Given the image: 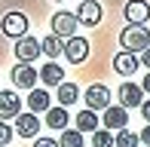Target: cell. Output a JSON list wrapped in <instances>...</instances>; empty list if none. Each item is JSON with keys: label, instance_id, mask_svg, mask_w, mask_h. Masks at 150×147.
<instances>
[{"label": "cell", "instance_id": "obj_25", "mask_svg": "<svg viewBox=\"0 0 150 147\" xmlns=\"http://www.w3.org/2000/svg\"><path fill=\"white\" fill-rule=\"evenodd\" d=\"M34 147H61V144L52 141V138H34Z\"/></svg>", "mask_w": 150, "mask_h": 147}, {"label": "cell", "instance_id": "obj_9", "mask_svg": "<svg viewBox=\"0 0 150 147\" xmlns=\"http://www.w3.org/2000/svg\"><path fill=\"white\" fill-rule=\"evenodd\" d=\"M101 3L98 0H80V9H77V18L80 25H86V28H95V25L101 22Z\"/></svg>", "mask_w": 150, "mask_h": 147}, {"label": "cell", "instance_id": "obj_20", "mask_svg": "<svg viewBox=\"0 0 150 147\" xmlns=\"http://www.w3.org/2000/svg\"><path fill=\"white\" fill-rule=\"evenodd\" d=\"M77 129H80V132H98V113L89 110V107L80 110V113H77Z\"/></svg>", "mask_w": 150, "mask_h": 147}, {"label": "cell", "instance_id": "obj_5", "mask_svg": "<svg viewBox=\"0 0 150 147\" xmlns=\"http://www.w3.org/2000/svg\"><path fill=\"white\" fill-rule=\"evenodd\" d=\"M37 80H40V71L34 64H28V61H18L12 68V83L18 89H37Z\"/></svg>", "mask_w": 150, "mask_h": 147}, {"label": "cell", "instance_id": "obj_2", "mask_svg": "<svg viewBox=\"0 0 150 147\" xmlns=\"http://www.w3.org/2000/svg\"><path fill=\"white\" fill-rule=\"evenodd\" d=\"M77 25H80L77 12H64V9H58L55 16H52V34L61 37V40H71V37H77Z\"/></svg>", "mask_w": 150, "mask_h": 147}, {"label": "cell", "instance_id": "obj_10", "mask_svg": "<svg viewBox=\"0 0 150 147\" xmlns=\"http://www.w3.org/2000/svg\"><path fill=\"white\" fill-rule=\"evenodd\" d=\"M40 119H37V113L28 110V113H18L16 117V135H22V138H37L40 135Z\"/></svg>", "mask_w": 150, "mask_h": 147}, {"label": "cell", "instance_id": "obj_6", "mask_svg": "<svg viewBox=\"0 0 150 147\" xmlns=\"http://www.w3.org/2000/svg\"><path fill=\"white\" fill-rule=\"evenodd\" d=\"M16 58L18 61H28V64H34V58L37 55H43V49H40V40L37 37H31V34H25L22 40H16Z\"/></svg>", "mask_w": 150, "mask_h": 147}, {"label": "cell", "instance_id": "obj_1", "mask_svg": "<svg viewBox=\"0 0 150 147\" xmlns=\"http://www.w3.org/2000/svg\"><path fill=\"white\" fill-rule=\"evenodd\" d=\"M120 43H122L126 52H144L150 46V31L144 25H129V28L120 34Z\"/></svg>", "mask_w": 150, "mask_h": 147}, {"label": "cell", "instance_id": "obj_19", "mask_svg": "<svg viewBox=\"0 0 150 147\" xmlns=\"http://www.w3.org/2000/svg\"><path fill=\"white\" fill-rule=\"evenodd\" d=\"M77 98H80L77 83H67V80H64V83L58 86V104H61V107H71V104L77 101Z\"/></svg>", "mask_w": 150, "mask_h": 147}, {"label": "cell", "instance_id": "obj_23", "mask_svg": "<svg viewBox=\"0 0 150 147\" xmlns=\"http://www.w3.org/2000/svg\"><path fill=\"white\" fill-rule=\"evenodd\" d=\"M92 147H113V132H110V129L92 132Z\"/></svg>", "mask_w": 150, "mask_h": 147}, {"label": "cell", "instance_id": "obj_7", "mask_svg": "<svg viewBox=\"0 0 150 147\" xmlns=\"http://www.w3.org/2000/svg\"><path fill=\"white\" fill-rule=\"evenodd\" d=\"M64 58L71 64H83L86 58H89V40L86 37H71L64 40Z\"/></svg>", "mask_w": 150, "mask_h": 147}, {"label": "cell", "instance_id": "obj_26", "mask_svg": "<svg viewBox=\"0 0 150 147\" xmlns=\"http://www.w3.org/2000/svg\"><path fill=\"white\" fill-rule=\"evenodd\" d=\"M138 58H141V64H144V68L150 71V46H147V49H144V52H141V55H138Z\"/></svg>", "mask_w": 150, "mask_h": 147}, {"label": "cell", "instance_id": "obj_15", "mask_svg": "<svg viewBox=\"0 0 150 147\" xmlns=\"http://www.w3.org/2000/svg\"><path fill=\"white\" fill-rule=\"evenodd\" d=\"M40 80H43V86H52V89H58V86L64 83V71H61L55 61H46L43 68H40Z\"/></svg>", "mask_w": 150, "mask_h": 147}, {"label": "cell", "instance_id": "obj_16", "mask_svg": "<svg viewBox=\"0 0 150 147\" xmlns=\"http://www.w3.org/2000/svg\"><path fill=\"white\" fill-rule=\"evenodd\" d=\"M40 49H43V55L49 58V61H55L58 55H64V40L55 37V34H49V37L40 40Z\"/></svg>", "mask_w": 150, "mask_h": 147}, {"label": "cell", "instance_id": "obj_28", "mask_svg": "<svg viewBox=\"0 0 150 147\" xmlns=\"http://www.w3.org/2000/svg\"><path fill=\"white\" fill-rule=\"evenodd\" d=\"M141 113H144V123H150V98L141 104Z\"/></svg>", "mask_w": 150, "mask_h": 147}, {"label": "cell", "instance_id": "obj_24", "mask_svg": "<svg viewBox=\"0 0 150 147\" xmlns=\"http://www.w3.org/2000/svg\"><path fill=\"white\" fill-rule=\"evenodd\" d=\"M12 135H16V129H12L9 123H0V147H9Z\"/></svg>", "mask_w": 150, "mask_h": 147}, {"label": "cell", "instance_id": "obj_12", "mask_svg": "<svg viewBox=\"0 0 150 147\" xmlns=\"http://www.w3.org/2000/svg\"><path fill=\"white\" fill-rule=\"evenodd\" d=\"M122 12H126V22L129 25H144L150 18V3H147V0H129Z\"/></svg>", "mask_w": 150, "mask_h": 147}, {"label": "cell", "instance_id": "obj_11", "mask_svg": "<svg viewBox=\"0 0 150 147\" xmlns=\"http://www.w3.org/2000/svg\"><path fill=\"white\" fill-rule=\"evenodd\" d=\"M120 104L126 110L129 107H141V104H144V89H141L138 83H129L126 80V83L120 86Z\"/></svg>", "mask_w": 150, "mask_h": 147}, {"label": "cell", "instance_id": "obj_29", "mask_svg": "<svg viewBox=\"0 0 150 147\" xmlns=\"http://www.w3.org/2000/svg\"><path fill=\"white\" fill-rule=\"evenodd\" d=\"M141 89H144V92H150V71H147V77H144V83H141Z\"/></svg>", "mask_w": 150, "mask_h": 147}, {"label": "cell", "instance_id": "obj_18", "mask_svg": "<svg viewBox=\"0 0 150 147\" xmlns=\"http://www.w3.org/2000/svg\"><path fill=\"white\" fill-rule=\"evenodd\" d=\"M67 123H71V117H67V107H49L46 110V126H49V129H61L64 132L67 129Z\"/></svg>", "mask_w": 150, "mask_h": 147}, {"label": "cell", "instance_id": "obj_13", "mask_svg": "<svg viewBox=\"0 0 150 147\" xmlns=\"http://www.w3.org/2000/svg\"><path fill=\"white\" fill-rule=\"evenodd\" d=\"M101 123H104V129L120 132V129H126V123H129V110L122 107V104H120V107H113V104H110V107L104 110V117H101Z\"/></svg>", "mask_w": 150, "mask_h": 147}, {"label": "cell", "instance_id": "obj_14", "mask_svg": "<svg viewBox=\"0 0 150 147\" xmlns=\"http://www.w3.org/2000/svg\"><path fill=\"white\" fill-rule=\"evenodd\" d=\"M138 64H141V58L135 55V52H117V58H113V71L120 74V77H129V74H135L138 71Z\"/></svg>", "mask_w": 150, "mask_h": 147}, {"label": "cell", "instance_id": "obj_8", "mask_svg": "<svg viewBox=\"0 0 150 147\" xmlns=\"http://www.w3.org/2000/svg\"><path fill=\"white\" fill-rule=\"evenodd\" d=\"M22 113V98L12 89H0V119H16Z\"/></svg>", "mask_w": 150, "mask_h": 147}, {"label": "cell", "instance_id": "obj_22", "mask_svg": "<svg viewBox=\"0 0 150 147\" xmlns=\"http://www.w3.org/2000/svg\"><path fill=\"white\" fill-rule=\"evenodd\" d=\"M141 138L135 135V132H129V129H120L117 135H113V147H138Z\"/></svg>", "mask_w": 150, "mask_h": 147}, {"label": "cell", "instance_id": "obj_4", "mask_svg": "<svg viewBox=\"0 0 150 147\" xmlns=\"http://www.w3.org/2000/svg\"><path fill=\"white\" fill-rule=\"evenodd\" d=\"M86 107H89V110H95V113H104L107 107H110V89H107V86L104 83H92L89 86V89H86Z\"/></svg>", "mask_w": 150, "mask_h": 147}, {"label": "cell", "instance_id": "obj_3", "mask_svg": "<svg viewBox=\"0 0 150 147\" xmlns=\"http://www.w3.org/2000/svg\"><path fill=\"white\" fill-rule=\"evenodd\" d=\"M28 16L25 12H6L3 18H0V31H3L6 37H12V40H22L25 34H28Z\"/></svg>", "mask_w": 150, "mask_h": 147}, {"label": "cell", "instance_id": "obj_27", "mask_svg": "<svg viewBox=\"0 0 150 147\" xmlns=\"http://www.w3.org/2000/svg\"><path fill=\"white\" fill-rule=\"evenodd\" d=\"M138 138H141V141H144V144L150 147V123L144 126V129H141V135H138Z\"/></svg>", "mask_w": 150, "mask_h": 147}, {"label": "cell", "instance_id": "obj_17", "mask_svg": "<svg viewBox=\"0 0 150 147\" xmlns=\"http://www.w3.org/2000/svg\"><path fill=\"white\" fill-rule=\"evenodd\" d=\"M28 107L34 113H46L52 107V98H49V92L46 89H31V95H28Z\"/></svg>", "mask_w": 150, "mask_h": 147}, {"label": "cell", "instance_id": "obj_21", "mask_svg": "<svg viewBox=\"0 0 150 147\" xmlns=\"http://www.w3.org/2000/svg\"><path fill=\"white\" fill-rule=\"evenodd\" d=\"M58 144L61 147H83V132L80 129H64L61 138H58Z\"/></svg>", "mask_w": 150, "mask_h": 147}]
</instances>
